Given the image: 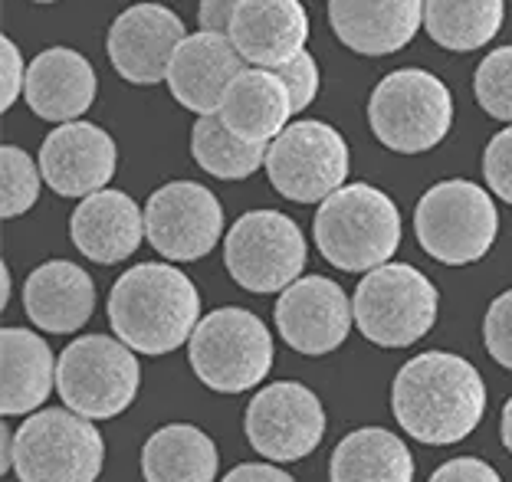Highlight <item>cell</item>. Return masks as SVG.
<instances>
[{"instance_id":"6da1fadb","label":"cell","mask_w":512,"mask_h":482,"mask_svg":"<svg viewBox=\"0 0 512 482\" xmlns=\"http://www.w3.org/2000/svg\"><path fill=\"white\" fill-rule=\"evenodd\" d=\"M391 410L401 430L430 446L470 437L486 410V387L467 358L424 351L404 364L391 387Z\"/></svg>"},{"instance_id":"7a4b0ae2","label":"cell","mask_w":512,"mask_h":482,"mask_svg":"<svg viewBox=\"0 0 512 482\" xmlns=\"http://www.w3.org/2000/svg\"><path fill=\"white\" fill-rule=\"evenodd\" d=\"M109 322L132 351L168 355L191 342L201 322V296L178 266L138 263L115 279L109 292Z\"/></svg>"},{"instance_id":"3957f363","label":"cell","mask_w":512,"mask_h":482,"mask_svg":"<svg viewBox=\"0 0 512 482\" xmlns=\"http://www.w3.org/2000/svg\"><path fill=\"white\" fill-rule=\"evenodd\" d=\"M312 233L319 253L342 273H371L398 253L401 214L388 194L358 181L325 197Z\"/></svg>"},{"instance_id":"277c9868","label":"cell","mask_w":512,"mask_h":482,"mask_svg":"<svg viewBox=\"0 0 512 482\" xmlns=\"http://www.w3.org/2000/svg\"><path fill=\"white\" fill-rule=\"evenodd\" d=\"M371 132L398 155H424L450 135L453 96L447 82L427 69H394L368 102Z\"/></svg>"},{"instance_id":"5b68a950","label":"cell","mask_w":512,"mask_h":482,"mask_svg":"<svg viewBox=\"0 0 512 482\" xmlns=\"http://www.w3.org/2000/svg\"><path fill=\"white\" fill-rule=\"evenodd\" d=\"M355 325L371 345L407 348L434 328L440 292L411 263H384L358 282Z\"/></svg>"},{"instance_id":"8992f818","label":"cell","mask_w":512,"mask_h":482,"mask_svg":"<svg viewBox=\"0 0 512 482\" xmlns=\"http://www.w3.org/2000/svg\"><path fill=\"white\" fill-rule=\"evenodd\" d=\"M188 358L197 381L217 394H243L273 368V338L253 312L227 305L197 322Z\"/></svg>"},{"instance_id":"52a82bcc","label":"cell","mask_w":512,"mask_h":482,"mask_svg":"<svg viewBox=\"0 0 512 482\" xmlns=\"http://www.w3.org/2000/svg\"><path fill=\"white\" fill-rule=\"evenodd\" d=\"M414 230L424 250L447 266L480 263L493 250L499 210L486 187L473 181H440L417 201Z\"/></svg>"},{"instance_id":"ba28073f","label":"cell","mask_w":512,"mask_h":482,"mask_svg":"<svg viewBox=\"0 0 512 482\" xmlns=\"http://www.w3.org/2000/svg\"><path fill=\"white\" fill-rule=\"evenodd\" d=\"M102 463V433L76 410H40L14 433V473L20 482H96Z\"/></svg>"},{"instance_id":"9c48e42d","label":"cell","mask_w":512,"mask_h":482,"mask_svg":"<svg viewBox=\"0 0 512 482\" xmlns=\"http://www.w3.org/2000/svg\"><path fill=\"white\" fill-rule=\"evenodd\" d=\"M142 368L122 338L83 335L56 361V391L63 404L89 420L119 417L135 401Z\"/></svg>"},{"instance_id":"30bf717a","label":"cell","mask_w":512,"mask_h":482,"mask_svg":"<svg viewBox=\"0 0 512 482\" xmlns=\"http://www.w3.org/2000/svg\"><path fill=\"white\" fill-rule=\"evenodd\" d=\"M306 253L299 223L279 210H250L224 237L227 273L253 296L293 286L306 266Z\"/></svg>"},{"instance_id":"8fae6325","label":"cell","mask_w":512,"mask_h":482,"mask_svg":"<svg viewBox=\"0 0 512 482\" xmlns=\"http://www.w3.org/2000/svg\"><path fill=\"white\" fill-rule=\"evenodd\" d=\"M348 145L339 128L319 119L286 125V132L270 141L266 174L279 194L296 204H322L348 178Z\"/></svg>"},{"instance_id":"7c38bea8","label":"cell","mask_w":512,"mask_h":482,"mask_svg":"<svg viewBox=\"0 0 512 482\" xmlns=\"http://www.w3.org/2000/svg\"><path fill=\"white\" fill-rule=\"evenodd\" d=\"M145 233L165 260H204L224 237V207L204 184L171 181L148 197Z\"/></svg>"},{"instance_id":"4fadbf2b","label":"cell","mask_w":512,"mask_h":482,"mask_svg":"<svg viewBox=\"0 0 512 482\" xmlns=\"http://www.w3.org/2000/svg\"><path fill=\"white\" fill-rule=\"evenodd\" d=\"M243 430L253 450L263 453L266 460L293 463L322 443L325 410L306 384L276 381L250 401Z\"/></svg>"},{"instance_id":"5bb4252c","label":"cell","mask_w":512,"mask_h":482,"mask_svg":"<svg viewBox=\"0 0 512 482\" xmlns=\"http://www.w3.org/2000/svg\"><path fill=\"white\" fill-rule=\"evenodd\" d=\"M276 328L299 355H329L345 345L355 322V305L329 276H299L276 299Z\"/></svg>"},{"instance_id":"9a60e30c","label":"cell","mask_w":512,"mask_h":482,"mask_svg":"<svg viewBox=\"0 0 512 482\" xmlns=\"http://www.w3.org/2000/svg\"><path fill=\"white\" fill-rule=\"evenodd\" d=\"M184 23L161 4H135L122 10L109 27V60L132 86H158L168 79L174 50L181 46Z\"/></svg>"},{"instance_id":"2e32d148","label":"cell","mask_w":512,"mask_h":482,"mask_svg":"<svg viewBox=\"0 0 512 482\" xmlns=\"http://www.w3.org/2000/svg\"><path fill=\"white\" fill-rule=\"evenodd\" d=\"M37 161L53 194L89 197L106 191V184L115 178L119 151H115V141L106 128L76 119L46 135Z\"/></svg>"},{"instance_id":"e0dca14e","label":"cell","mask_w":512,"mask_h":482,"mask_svg":"<svg viewBox=\"0 0 512 482\" xmlns=\"http://www.w3.org/2000/svg\"><path fill=\"white\" fill-rule=\"evenodd\" d=\"M243 69H247V63H243V56L227 33L197 30L174 50L165 82L184 109H191L194 115H217L230 82Z\"/></svg>"},{"instance_id":"ac0fdd59","label":"cell","mask_w":512,"mask_h":482,"mask_svg":"<svg viewBox=\"0 0 512 482\" xmlns=\"http://www.w3.org/2000/svg\"><path fill=\"white\" fill-rule=\"evenodd\" d=\"M227 37L247 66L279 69L306 50L309 14L302 0H243Z\"/></svg>"},{"instance_id":"d6986e66","label":"cell","mask_w":512,"mask_h":482,"mask_svg":"<svg viewBox=\"0 0 512 482\" xmlns=\"http://www.w3.org/2000/svg\"><path fill=\"white\" fill-rule=\"evenodd\" d=\"M99 92L96 69L79 50L50 46L27 69V105L46 122H76L92 109Z\"/></svg>"},{"instance_id":"ffe728a7","label":"cell","mask_w":512,"mask_h":482,"mask_svg":"<svg viewBox=\"0 0 512 482\" xmlns=\"http://www.w3.org/2000/svg\"><path fill=\"white\" fill-rule=\"evenodd\" d=\"M329 23L348 50L391 56L421 30L424 0H329Z\"/></svg>"},{"instance_id":"44dd1931","label":"cell","mask_w":512,"mask_h":482,"mask_svg":"<svg viewBox=\"0 0 512 482\" xmlns=\"http://www.w3.org/2000/svg\"><path fill=\"white\" fill-rule=\"evenodd\" d=\"M69 237L92 263H122L148 237L145 210L122 191H96L73 210Z\"/></svg>"},{"instance_id":"7402d4cb","label":"cell","mask_w":512,"mask_h":482,"mask_svg":"<svg viewBox=\"0 0 512 482\" xmlns=\"http://www.w3.org/2000/svg\"><path fill=\"white\" fill-rule=\"evenodd\" d=\"M23 309L33 325L50 335L79 332L96 309V286L83 266L50 260L23 282Z\"/></svg>"},{"instance_id":"603a6c76","label":"cell","mask_w":512,"mask_h":482,"mask_svg":"<svg viewBox=\"0 0 512 482\" xmlns=\"http://www.w3.org/2000/svg\"><path fill=\"white\" fill-rule=\"evenodd\" d=\"M217 115L243 141L270 145V141H276L286 132L296 109H293V96H289L286 82L279 79L276 69L247 66L230 82Z\"/></svg>"},{"instance_id":"cb8c5ba5","label":"cell","mask_w":512,"mask_h":482,"mask_svg":"<svg viewBox=\"0 0 512 482\" xmlns=\"http://www.w3.org/2000/svg\"><path fill=\"white\" fill-rule=\"evenodd\" d=\"M0 410L20 417L43 407L56 387V361L50 345L30 328H4L0 335Z\"/></svg>"},{"instance_id":"d4e9b609","label":"cell","mask_w":512,"mask_h":482,"mask_svg":"<svg viewBox=\"0 0 512 482\" xmlns=\"http://www.w3.org/2000/svg\"><path fill=\"white\" fill-rule=\"evenodd\" d=\"M217 466L214 440L191 423H168L151 433L142 450L145 482H214Z\"/></svg>"},{"instance_id":"484cf974","label":"cell","mask_w":512,"mask_h":482,"mask_svg":"<svg viewBox=\"0 0 512 482\" xmlns=\"http://www.w3.org/2000/svg\"><path fill=\"white\" fill-rule=\"evenodd\" d=\"M332 482H414V456L391 430L365 427L335 446Z\"/></svg>"},{"instance_id":"4316f807","label":"cell","mask_w":512,"mask_h":482,"mask_svg":"<svg viewBox=\"0 0 512 482\" xmlns=\"http://www.w3.org/2000/svg\"><path fill=\"white\" fill-rule=\"evenodd\" d=\"M506 0H424V30L453 53L483 50L503 30Z\"/></svg>"},{"instance_id":"83f0119b","label":"cell","mask_w":512,"mask_h":482,"mask_svg":"<svg viewBox=\"0 0 512 482\" xmlns=\"http://www.w3.org/2000/svg\"><path fill=\"white\" fill-rule=\"evenodd\" d=\"M266 151L270 145H253L243 141L220 122V115H197L191 128V155L207 174L220 181H243L266 168Z\"/></svg>"},{"instance_id":"f1b7e54d","label":"cell","mask_w":512,"mask_h":482,"mask_svg":"<svg viewBox=\"0 0 512 482\" xmlns=\"http://www.w3.org/2000/svg\"><path fill=\"white\" fill-rule=\"evenodd\" d=\"M43 171L40 164L17 145H4L0 151V217L14 220L40 201Z\"/></svg>"},{"instance_id":"f546056e","label":"cell","mask_w":512,"mask_h":482,"mask_svg":"<svg viewBox=\"0 0 512 482\" xmlns=\"http://www.w3.org/2000/svg\"><path fill=\"white\" fill-rule=\"evenodd\" d=\"M476 102L486 115L512 125V46H499L476 66Z\"/></svg>"},{"instance_id":"4dcf8cb0","label":"cell","mask_w":512,"mask_h":482,"mask_svg":"<svg viewBox=\"0 0 512 482\" xmlns=\"http://www.w3.org/2000/svg\"><path fill=\"white\" fill-rule=\"evenodd\" d=\"M483 338H486V348H490L493 361L503 364L506 371H512V289H506L503 296L493 299V305L486 309Z\"/></svg>"},{"instance_id":"1f68e13d","label":"cell","mask_w":512,"mask_h":482,"mask_svg":"<svg viewBox=\"0 0 512 482\" xmlns=\"http://www.w3.org/2000/svg\"><path fill=\"white\" fill-rule=\"evenodd\" d=\"M279 79L286 82V89H289V96H293V109L296 112H306L312 102H316L319 96V63H316V56H312L309 50H302L299 56H293L289 63H283L276 69Z\"/></svg>"},{"instance_id":"d6a6232c","label":"cell","mask_w":512,"mask_h":482,"mask_svg":"<svg viewBox=\"0 0 512 482\" xmlns=\"http://www.w3.org/2000/svg\"><path fill=\"white\" fill-rule=\"evenodd\" d=\"M483 178L499 201L512 204V125L503 128L483 151Z\"/></svg>"},{"instance_id":"836d02e7","label":"cell","mask_w":512,"mask_h":482,"mask_svg":"<svg viewBox=\"0 0 512 482\" xmlns=\"http://www.w3.org/2000/svg\"><path fill=\"white\" fill-rule=\"evenodd\" d=\"M27 69L23 66L20 46L4 37L0 40V112H10L20 92H27Z\"/></svg>"},{"instance_id":"e575fe53","label":"cell","mask_w":512,"mask_h":482,"mask_svg":"<svg viewBox=\"0 0 512 482\" xmlns=\"http://www.w3.org/2000/svg\"><path fill=\"white\" fill-rule=\"evenodd\" d=\"M430 482H503L499 473L483 460H473V456H460V460H450L437 469Z\"/></svg>"},{"instance_id":"d590c367","label":"cell","mask_w":512,"mask_h":482,"mask_svg":"<svg viewBox=\"0 0 512 482\" xmlns=\"http://www.w3.org/2000/svg\"><path fill=\"white\" fill-rule=\"evenodd\" d=\"M243 0H201L197 7V27L211 33H230V23Z\"/></svg>"},{"instance_id":"8d00e7d4","label":"cell","mask_w":512,"mask_h":482,"mask_svg":"<svg viewBox=\"0 0 512 482\" xmlns=\"http://www.w3.org/2000/svg\"><path fill=\"white\" fill-rule=\"evenodd\" d=\"M220 482H296V479L289 473H283V469L266 466V463H240L237 469H230Z\"/></svg>"},{"instance_id":"74e56055","label":"cell","mask_w":512,"mask_h":482,"mask_svg":"<svg viewBox=\"0 0 512 482\" xmlns=\"http://www.w3.org/2000/svg\"><path fill=\"white\" fill-rule=\"evenodd\" d=\"M0 440H4V460H0V469L10 473V469H14V433L7 427H0Z\"/></svg>"},{"instance_id":"f35d334b","label":"cell","mask_w":512,"mask_h":482,"mask_svg":"<svg viewBox=\"0 0 512 482\" xmlns=\"http://www.w3.org/2000/svg\"><path fill=\"white\" fill-rule=\"evenodd\" d=\"M503 443H506V450L512 453V397L503 407Z\"/></svg>"},{"instance_id":"ab89813d","label":"cell","mask_w":512,"mask_h":482,"mask_svg":"<svg viewBox=\"0 0 512 482\" xmlns=\"http://www.w3.org/2000/svg\"><path fill=\"white\" fill-rule=\"evenodd\" d=\"M0 282H4V292H0V302H10V269L4 266V269H0Z\"/></svg>"},{"instance_id":"60d3db41","label":"cell","mask_w":512,"mask_h":482,"mask_svg":"<svg viewBox=\"0 0 512 482\" xmlns=\"http://www.w3.org/2000/svg\"><path fill=\"white\" fill-rule=\"evenodd\" d=\"M33 4H56V0H33Z\"/></svg>"}]
</instances>
